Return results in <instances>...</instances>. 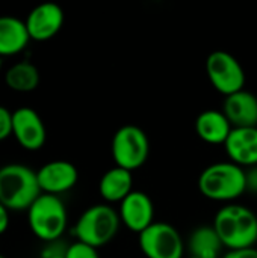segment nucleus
<instances>
[{"label": "nucleus", "mask_w": 257, "mask_h": 258, "mask_svg": "<svg viewBox=\"0 0 257 258\" xmlns=\"http://www.w3.org/2000/svg\"><path fill=\"white\" fill-rule=\"evenodd\" d=\"M30 41L26 23L17 17H0V57L21 53Z\"/></svg>", "instance_id": "obj_17"}, {"label": "nucleus", "mask_w": 257, "mask_h": 258, "mask_svg": "<svg viewBox=\"0 0 257 258\" xmlns=\"http://www.w3.org/2000/svg\"><path fill=\"white\" fill-rule=\"evenodd\" d=\"M0 258H5V257H3V255H0Z\"/></svg>", "instance_id": "obj_28"}, {"label": "nucleus", "mask_w": 257, "mask_h": 258, "mask_svg": "<svg viewBox=\"0 0 257 258\" xmlns=\"http://www.w3.org/2000/svg\"><path fill=\"white\" fill-rule=\"evenodd\" d=\"M133 172L114 166L98 181V194L108 204H120L133 192Z\"/></svg>", "instance_id": "obj_16"}, {"label": "nucleus", "mask_w": 257, "mask_h": 258, "mask_svg": "<svg viewBox=\"0 0 257 258\" xmlns=\"http://www.w3.org/2000/svg\"><path fill=\"white\" fill-rule=\"evenodd\" d=\"M223 243L212 225H201L195 228L188 239L189 255L198 258H221Z\"/></svg>", "instance_id": "obj_18"}, {"label": "nucleus", "mask_w": 257, "mask_h": 258, "mask_svg": "<svg viewBox=\"0 0 257 258\" xmlns=\"http://www.w3.org/2000/svg\"><path fill=\"white\" fill-rule=\"evenodd\" d=\"M45 258H65V251L64 252H53V254L47 255Z\"/></svg>", "instance_id": "obj_25"}, {"label": "nucleus", "mask_w": 257, "mask_h": 258, "mask_svg": "<svg viewBox=\"0 0 257 258\" xmlns=\"http://www.w3.org/2000/svg\"><path fill=\"white\" fill-rule=\"evenodd\" d=\"M36 178L42 194L59 197L77 184L79 171L68 160H52L36 171Z\"/></svg>", "instance_id": "obj_12"}, {"label": "nucleus", "mask_w": 257, "mask_h": 258, "mask_svg": "<svg viewBox=\"0 0 257 258\" xmlns=\"http://www.w3.org/2000/svg\"><path fill=\"white\" fill-rule=\"evenodd\" d=\"M111 154L118 168L130 172L142 168L150 156V141L147 133L133 124L120 127L114 133Z\"/></svg>", "instance_id": "obj_6"}, {"label": "nucleus", "mask_w": 257, "mask_h": 258, "mask_svg": "<svg viewBox=\"0 0 257 258\" xmlns=\"http://www.w3.org/2000/svg\"><path fill=\"white\" fill-rule=\"evenodd\" d=\"M9 227V210L0 204V236L6 233Z\"/></svg>", "instance_id": "obj_24"}, {"label": "nucleus", "mask_w": 257, "mask_h": 258, "mask_svg": "<svg viewBox=\"0 0 257 258\" xmlns=\"http://www.w3.org/2000/svg\"><path fill=\"white\" fill-rule=\"evenodd\" d=\"M64 11L56 3L35 6L24 20L30 41L44 42L55 38L64 26Z\"/></svg>", "instance_id": "obj_11"}, {"label": "nucleus", "mask_w": 257, "mask_h": 258, "mask_svg": "<svg viewBox=\"0 0 257 258\" xmlns=\"http://www.w3.org/2000/svg\"><path fill=\"white\" fill-rule=\"evenodd\" d=\"M223 113L233 128L257 127V97L247 89L232 94L223 103Z\"/></svg>", "instance_id": "obj_14"}, {"label": "nucleus", "mask_w": 257, "mask_h": 258, "mask_svg": "<svg viewBox=\"0 0 257 258\" xmlns=\"http://www.w3.org/2000/svg\"><path fill=\"white\" fill-rule=\"evenodd\" d=\"M12 136L27 151H38L45 145L47 130L39 113L32 107H18L12 112Z\"/></svg>", "instance_id": "obj_9"}, {"label": "nucleus", "mask_w": 257, "mask_h": 258, "mask_svg": "<svg viewBox=\"0 0 257 258\" xmlns=\"http://www.w3.org/2000/svg\"><path fill=\"white\" fill-rule=\"evenodd\" d=\"M41 195L36 171L20 163L0 168V204L9 212H27Z\"/></svg>", "instance_id": "obj_3"}, {"label": "nucleus", "mask_w": 257, "mask_h": 258, "mask_svg": "<svg viewBox=\"0 0 257 258\" xmlns=\"http://www.w3.org/2000/svg\"><path fill=\"white\" fill-rule=\"evenodd\" d=\"M65 258H100L95 248L82 242H74L65 249Z\"/></svg>", "instance_id": "obj_20"}, {"label": "nucleus", "mask_w": 257, "mask_h": 258, "mask_svg": "<svg viewBox=\"0 0 257 258\" xmlns=\"http://www.w3.org/2000/svg\"><path fill=\"white\" fill-rule=\"evenodd\" d=\"M245 177H247V192L257 194V166L245 169Z\"/></svg>", "instance_id": "obj_23"}, {"label": "nucleus", "mask_w": 257, "mask_h": 258, "mask_svg": "<svg viewBox=\"0 0 257 258\" xmlns=\"http://www.w3.org/2000/svg\"><path fill=\"white\" fill-rule=\"evenodd\" d=\"M3 57H0V71H2V67H3V60H2Z\"/></svg>", "instance_id": "obj_26"}, {"label": "nucleus", "mask_w": 257, "mask_h": 258, "mask_svg": "<svg viewBox=\"0 0 257 258\" xmlns=\"http://www.w3.org/2000/svg\"><path fill=\"white\" fill-rule=\"evenodd\" d=\"M121 224L138 236L155 222V206L151 198L142 190H133L118 204Z\"/></svg>", "instance_id": "obj_10"}, {"label": "nucleus", "mask_w": 257, "mask_h": 258, "mask_svg": "<svg viewBox=\"0 0 257 258\" xmlns=\"http://www.w3.org/2000/svg\"><path fill=\"white\" fill-rule=\"evenodd\" d=\"M198 190L211 201L232 204L247 192L245 169L232 162L212 163L200 174Z\"/></svg>", "instance_id": "obj_2"}, {"label": "nucleus", "mask_w": 257, "mask_h": 258, "mask_svg": "<svg viewBox=\"0 0 257 258\" xmlns=\"http://www.w3.org/2000/svg\"><path fill=\"white\" fill-rule=\"evenodd\" d=\"M120 225L118 210L109 204H94L79 216L73 233L77 242L98 249L114 240Z\"/></svg>", "instance_id": "obj_4"}, {"label": "nucleus", "mask_w": 257, "mask_h": 258, "mask_svg": "<svg viewBox=\"0 0 257 258\" xmlns=\"http://www.w3.org/2000/svg\"><path fill=\"white\" fill-rule=\"evenodd\" d=\"M5 83L15 92H32L39 85V71L32 62H17L6 70Z\"/></svg>", "instance_id": "obj_19"}, {"label": "nucleus", "mask_w": 257, "mask_h": 258, "mask_svg": "<svg viewBox=\"0 0 257 258\" xmlns=\"http://www.w3.org/2000/svg\"><path fill=\"white\" fill-rule=\"evenodd\" d=\"M186 258H198V257H192V255H189V257H186Z\"/></svg>", "instance_id": "obj_27"}, {"label": "nucleus", "mask_w": 257, "mask_h": 258, "mask_svg": "<svg viewBox=\"0 0 257 258\" xmlns=\"http://www.w3.org/2000/svg\"><path fill=\"white\" fill-rule=\"evenodd\" d=\"M139 249L145 258H183L185 243L176 227L153 222L139 236Z\"/></svg>", "instance_id": "obj_8"}, {"label": "nucleus", "mask_w": 257, "mask_h": 258, "mask_svg": "<svg viewBox=\"0 0 257 258\" xmlns=\"http://www.w3.org/2000/svg\"><path fill=\"white\" fill-rule=\"evenodd\" d=\"M30 231L42 242H56L67 230L68 213L62 200L56 195L42 194L27 210Z\"/></svg>", "instance_id": "obj_5"}, {"label": "nucleus", "mask_w": 257, "mask_h": 258, "mask_svg": "<svg viewBox=\"0 0 257 258\" xmlns=\"http://www.w3.org/2000/svg\"><path fill=\"white\" fill-rule=\"evenodd\" d=\"M12 136V112L0 106V142Z\"/></svg>", "instance_id": "obj_21"}, {"label": "nucleus", "mask_w": 257, "mask_h": 258, "mask_svg": "<svg viewBox=\"0 0 257 258\" xmlns=\"http://www.w3.org/2000/svg\"><path fill=\"white\" fill-rule=\"evenodd\" d=\"M206 74L214 89L224 97L242 91L247 80L241 62L226 50H215L208 56Z\"/></svg>", "instance_id": "obj_7"}, {"label": "nucleus", "mask_w": 257, "mask_h": 258, "mask_svg": "<svg viewBox=\"0 0 257 258\" xmlns=\"http://www.w3.org/2000/svg\"><path fill=\"white\" fill-rule=\"evenodd\" d=\"M229 162L250 169L257 166V127L233 128L224 144Z\"/></svg>", "instance_id": "obj_13"}, {"label": "nucleus", "mask_w": 257, "mask_h": 258, "mask_svg": "<svg viewBox=\"0 0 257 258\" xmlns=\"http://www.w3.org/2000/svg\"><path fill=\"white\" fill-rule=\"evenodd\" d=\"M221 258H257L256 248L248 249H238V251H227Z\"/></svg>", "instance_id": "obj_22"}, {"label": "nucleus", "mask_w": 257, "mask_h": 258, "mask_svg": "<svg viewBox=\"0 0 257 258\" xmlns=\"http://www.w3.org/2000/svg\"><path fill=\"white\" fill-rule=\"evenodd\" d=\"M212 227L229 251L254 248L257 243V215L242 204L232 203L221 207Z\"/></svg>", "instance_id": "obj_1"}, {"label": "nucleus", "mask_w": 257, "mask_h": 258, "mask_svg": "<svg viewBox=\"0 0 257 258\" xmlns=\"http://www.w3.org/2000/svg\"><path fill=\"white\" fill-rule=\"evenodd\" d=\"M233 127L223 113V110L208 109L201 112L195 119L197 136L211 145H224Z\"/></svg>", "instance_id": "obj_15"}]
</instances>
